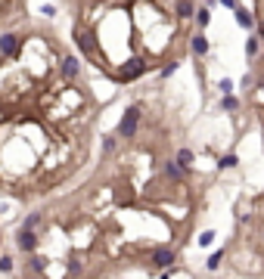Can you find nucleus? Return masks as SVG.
<instances>
[{"mask_svg":"<svg viewBox=\"0 0 264 279\" xmlns=\"http://www.w3.org/2000/svg\"><path fill=\"white\" fill-rule=\"evenodd\" d=\"M140 106H131V109H124V118L118 121V137H124V140H131L134 134H137V124H140Z\"/></svg>","mask_w":264,"mask_h":279,"instance_id":"obj_1","label":"nucleus"},{"mask_svg":"<svg viewBox=\"0 0 264 279\" xmlns=\"http://www.w3.org/2000/svg\"><path fill=\"white\" fill-rule=\"evenodd\" d=\"M174 258H177V254H174V248H168V245H158V248H153V251H149V264H153V267H158V270L171 267V264H174Z\"/></svg>","mask_w":264,"mask_h":279,"instance_id":"obj_2","label":"nucleus"},{"mask_svg":"<svg viewBox=\"0 0 264 279\" xmlns=\"http://www.w3.org/2000/svg\"><path fill=\"white\" fill-rule=\"evenodd\" d=\"M146 62L143 59H128L121 68H118V81H134V78H140V75H146Z\"/></svg>","mask_w":264,"mask_h":279,"instance_id":"obj_3","label":"nucleus"},{"mask_svg":"<svg viewBox=\"0 0 264 279\" xmlns=\"http://www.w3.org/2000/svg\"><path fill=\"white\" fill-rule=\"evenodd\" d=\"M75 41H78V46L90 56V59H97V46H94V31H87V28H75Z\"/></svg>","mask_w":264,"mask_h":279,"instance_id":"obj_4","label":"nucleus"},{"mask_svg":"<svg viewBox=\"0 0 264 279\" xmlns=\"http://www.w3.org/2000/svg\"><path fill=\"white\" fill-rule=\"evenodd\" d=\"M19 34H3V38H0V56H13L16 50H19Z\"/></svg>","mask_w":264,"mask_h":279,"instance_id":"obj_5","label":"nucleus"},{"mask_svg":"<svg viewBox=\"0 0 264 279\" xmlns=\"http://www.w3.org/2000/svg\"><path fill=\"white\" fill-rule=\"evenodd\" d=\"M16 242H19V248L28 251V254L38 248V236H34V232H25V230H19V239H16Z\"/></svg>","mask_w":264,"mask_h":279,"instance_id":"obj_6","label":"nucleus"},{"mask_svg":"<svg viewBox=\"0 0 264 279\" xmlns=\"http://www.w3.org/2000/svg\"><path fill=\"white\" fill-rule=\"evenodd\" d=\"M190 50L196 53V56H205V53H209V38H205L202 31L193 34V38H190Z\"/></svg>","mask_w":264,"mask_h":279,"instance_id":"obj_7","label":"nucleus"},{"mask_svg":"<svg viewBox=\"0 0 264 279\" xmlns=\"http://www.w3.org/2000/svg\"><path fill=\"white\" fill-rule=\"evenodd\" d=\"M78 72H81V62H78L75 56H65L62 59V75L65 78H78Z\"/></svg>","mask_w":264,"mask_h":279,"instance_id":"obj_8","label":"nucleus"},{"mask_svg":"<svg viewBox=\"0 0 264 279\" xmlns=\"http://www.w3.org/2000/svg\"><path fill=\"white\" fill-rule=\"evenodd\" d=\"M236 22H239V28H255V16L243 6H236Z\"/></svg>","mask_w":264,"mask_h":279,"instance_id":"obj_9","label":"nucleus"},{"mask_svg":"<svg viewBox=\"0 0 264 279\" xmlns=\"http://www.w3.org/2000/svg\"><path fill=\"white\" fill-rule=\"evenodd\" d=\"M165 174H168L171 180H183V177H187V168H180L177 161H168V165H165Z\"/></svg>","mask_w":264,"mask_h":279,"instance_id":"obj_10","label":"nucleus"},{"mask_svg":"<svg viewBox=\"0 0 264 279\" xmlns=\"http://www.w3.org/2000/svg\"><path fill=\"white\" fill-rule=\"evenodd\" d=\"M174 13H177V19H190V16H196V6L193 3H174Z\"/></svg>","mask_w":264,"mask_h":279,"instance_id":"obj_11","label":"nucleus"},{"mask_svg":"<svg viewBox=\"0 0 264 279\" xmlns=\"http://www.w3.org/2000/svg\"><path fill=\"white\" fill-rule=\"evenodd\" d=\"M190 161H193V152H190V149H180V152H177V165L190 171Z\"/></svg>","mask_w":264,"mask_h":279,"instance_id":"obj_12","label":"nucleus"},{"mask_svg":"<svg viewBox=\"0 0 264 279\" xmlns=\"http://www.w3.org/2000/svg\"><path fill=\"white\" fill-rule=\"evenodd\" d=\"M209 19H211V16H209V6H199V9H196V22H199V28L209 25Z\"/></svg>","mask_w":264,"mask_h":279,"instance_id":"obj_13","label":"nucleus"},{"mask_svg":"<svg viewBox=\"0 0 264 279\" xmlns=\"http://www.w3.org/2000/svg\"><path fill=\"white\" fill-rule=\"evenodd\" d=\"M221 109L236 112V109H239V99H236V96H224V99H221Z\"/></svg>","mask_w":264,"mask_h":279,"instance_id":"obj_14","label":"nucleus"},{"mask_svg":"<svg viewBox=\"0 0 264 279\" xmlns=\"http://www.w3.org/2000/svg\"><path fill=\"white\" fill-rule=\"evenodd\" d=\"M38 224H41V214H28V220L22 224V230H25V232H34V227H38Z\"/></svg>","mask_w":264,"mask_h":279,"instance_id":"obj_15","label":"nucleus"},{"mask_svg":"<svg viewBox=\"0 0 264 279\" xmlns=\"http://www.w3.org/2000/svg\"><path fill=\"white\" fill-rule=\"evenodd\" d=\"M28 267H31L34 273H44V267H47V261H44V258H38V254H34V258L28 261Z\"/></svg>","mask_w":264,"mask_h":279,"instance_id":"obj_16","label":"nucleus"},{"mask_svg":"<svg viewBox=\"0 0 264 279\" xmlns=\"http://www.w3.org/2000/svg\"><path fill=\"white\" fill-rule=\"evenodd\" d=\"M221 261H224V251H214L211 261H209V270H217V267H221Z\"/></svg>","mask_w":264,"mask_h":279,"instance_id":"obj_17","label":"nucleus"},{"mask_svg":"<svg viewBox=\"0 0 264 279\" xmlns=\"http://www.w3.org/2000/svg\"><path fill=\"white\" fill-rule=\"evenodd\" d=\"M9 270H13V258L3 254V258H0V273H9Z\"/></svg>","mask_w":264,"mask_h":279,"instance_id":"obj_18","label":"nucleus"},{"mask_svg":"<svg viewBox=\"0 0 264 279\" xmlns=\"http://www.w3.org/2000/svg\"><path fill=\"white\" fill-rule=\"evenodd\" d=\"M246 53H249V56L258 53V38H249V41H246Z\"/></svg>","mask_w":264,"mask_h":279,"instance_id":"obj_19","label":"nucleus"},{"mask_svg":"<svg viewBox=\"0 0 264 279\" xmlns=\"http://www.w3.org/2000/svg\"><path fill=\"white\" fill-rule=\"evenodd\" d=\"M236 165H239L236 155H224V158H221V168H236Z\"/></svg>","mask_w":264,"mask_h":279,"instance_id":"obj_20","label":"nucleus"},{"mask_svg":"<svg viewBox=\"0 0 264 279\" xmlns=\"http://www.w3.org/2000/svg\"><path fill=\"white\" fill-rule=\"evenodd\" d=\"M211 242H214V232L209 230V232H202V236H199V245H211Z\"/></svg>","mask_w":264,"mask_h":279,"instance_id":"obj_21","label":"nucleus"},{"mask_svg":"<svg viewBox=\"0 0 264 279\" xmlns=\"http://www.w3.org/2000/svg\"><path fill=\"white\" fill-rule=\"evenodd\" d=\"M112 149H115V137H106L103 140V152H112Z\"/></svg>","mask_w":264,"mask_h":279,"instance_id":"obj_22","label":"nucleus"},{"mask_svg":"<svg viewBox=\"0 0 264 279\" xmlns=\"http://www.w3.org/2000/svg\"><path fill=\"white\" fill-rule=\"evenodd\" d=\"M221 90H224V96H230V90H233V84H230V81H221Z\"/></svg>","mask_w":264,"mask_h":279,"instance_id":"obj_23","label":"nucleus"},{"mask_svg":"<svg viewBox=\"0 0 264 279\" xmlns=\"http://www.w3.org/2000/svg\"><path fill=\"white\" fill-rule=\"evenodd\" d=\"M258 41H264V19L258 22Z\"/></svg>","mask_w":264,"mask_h":279,"instance_id":"obj_24","label":"nucleus"}]
</instances>
